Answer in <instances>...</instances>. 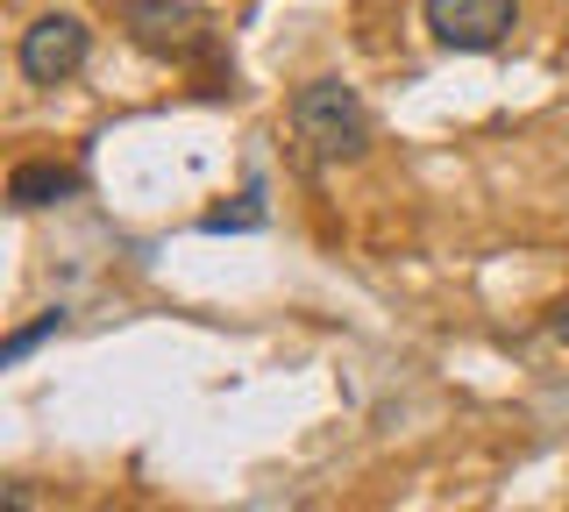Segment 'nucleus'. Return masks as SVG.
<instances>
[{
    "mask_svg": "<svg viewBox=\"0 0 569 512\" xmlns=\"http://www.w3.org/2000/svg\"><path fill=\"white\" fill-rule=\"evenodd\" d=\"M520 22V0H427V37L441 50H498Z\"/></svg>",
    "mask_w": 569,
    "mask_h": 512,
    "instance_id": "20e7f679",
    "label": "nucleus"
},
{
    "mask_svg": "<svg viewBox=\"0 0 569 512\" xmlns=\"http://www.w3.org/2000/svg\"><path fill=\"white\" fill-rule=\"evenodd\" d=\"M0 512H29V491H22V484H8V505H0Z\"/></svg>",
    "mask_w": 569,
    "mask_h": 512,
    "instance_id": "1a4fd4ad",
    "label": "nucleus"
},
{
    "mask_svg": "<svg viewBox=\"0 0 569 512\" xmlns=\"http://www.w3.org/2000/svg\"><path fill=\"white\" fill-rule=\"evenodd\" d=\"M548 334H556V342H569V292L548 307Z\"/></svg>",
    "mask_w": 569,
    "mask_h": 512,
    "instance_id": "6e6552de",
    "label": "nucleus"
},
{
    "mask_svg": "<svg viewBox=\"0 0 569 512\" xmlns=\"http://www.w3.org/2000/svg\"><path fill=\"white\" fill-rule=\"evenodd\" d=\"M200 228H207V235H242V228H263V185H249L242 207H213Z\"/></svg>",
    "mask_w": 569,
    "mask_h": 512,
    "instance_id": "423d86ee",
    "label": "nucleus"
},
{
    "mask_svg": "<svg viewBox=\"0 0 569 512\" xmlns=\"http://www.w3.org/2000/svg\"><path fill=\"white\" fill-rule=\"evenodd\" d=\"M114 14L129 22V37L164 64H207L213 50H221L213 22L200 8H186V0H114Z\"/></svg>",
    "mask_w": 569,
    "mask_h": 512,
    "instance_id": "f03ea898",
    "label": "nucleus"
},
{
    "mask_svg": "<svg viewBox=\"0 0 569 512\" xmlns=\"http://www.w3.org/2000/svg\"><path fill=\"white\" fill-rule=\"evenodd\" d=\"M86 58H93V29L79 22V14H43V22L22 29V50H14V64H22L29 86H64L86 72Z\"/></svg>",
    "mask_w": 569,
    "mask_h": 512,
    "instance_id": "7ed1b4c3",
    "label": "nucleus"
},
{
    "mask_svg": "<svg viewBox=\"0 0 569 512\" xmlns=\"http://www.w3.org/2000/svg\"><path fill=\"white\" fill-rule=\"evenodd\" d=\"M50 334H64V307H50V313H43V321H29V328H14V334H8V342H0V363H22V357H29V349H43V342H50Z\"/></svg>",
    "mask_w": 569,
    "mask_h": 512,
    "instance_id": "0eeeda50",
    "label": "nucleus"
},
{
    "mask_svg": "<svg viewBox=\"0 0 569 512\" xmlns=\"http://www.w3.org/2000/svg\"><path fill=\"white\" fill-rule=\"evenodd\" d=\"M79 185H86L79 164H58V157H22V164L8 171V207H14V214H36V207L71 200Z\"/></svg>",
    "mask_w": 569,
    "mask_h": 512,
    "instance_id": "39448f33",
    "label": "nucleus"
},
{
    "mask_svg": "<svg viewBox=\"0 0 569 512\" xmlns=\"http://www.w3.org/2000/svg\"><path fill=\"white\" fill-rule=\"evenodd\" d=\"M292 135L307 143L313 164H356L370 150V108L342 79H307L292 93Z\"/></svg>",
    "mask_w": 569,
    "mask_h": 512,
    "instance_id": "f257e3e1",
    "label": "nucleus"
}]
</instances>
